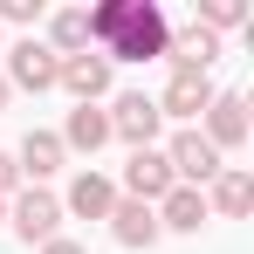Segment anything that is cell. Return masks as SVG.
Listing matches in <instances>:
<instances>
[{"label": "cell", "instance_id": "ac0fdd59", "mask_svg": "<svg viewBox=\"0 0 254 254\" xmlns=\"http://www.w3.org/2000/svg\"><path fill=\"white\" fill-rule=\"evenodd\" d=\"M241 21H248V7H241V0H206V7H199V28H206V35L241 28Z\"/></svg>", "mask_w": 254, "mask_h": 254}, {"label": "cell", "instance_id": "3957f363", "mask_svg": "<svg viewBox=\"0 0 254 254\" xmlns=\"http://www.w3.org/2000/svg\"><path fill=\"white\" fill-rule=\"evenodd\" d=\"M158 96H144V89H130L117 96V110H110V137H124L130 151H151V137H158Z\"/></svg>", "mask_w": 254, "mask_h": 254}, {"label": "cell", "instance_id": "7402d4cb", "mask_svg": "<svg viewBox=\"0 0 254 254\" xmlns=\"http://www.w3.org/2000/svg\"><path fill=\"white\" fill-rule=\"evenodd\" d=\"M0 110H7V76H0Z\"/></svg>", "mask_w": 254, "mask_h": 254}, {"label": "cell", "instance_id": "30bf717a", "mask_svg": "<svg viewBox=\"0 0 254 254\" xmlns=\"http://www.w3.org/2000/svg\"><path fill=\"white\" fill-rule=\"evenodd\" d=\"M55 83L69 89V96H76V103H96V96H103V89H110V62H103V55H62V76H55Z\"/></svg>", "mask_w": 254, "mask_h": 254}, {"label": "cell", "instance_id": "6da1fadb", "mask_svg": "<svg viewBox=\"0 0 254 254\" xmlns=\"http://www.w3.org/2000/svg\"><path fill=\"white\" fill-rule=\"evenodd\" d=\"M165 48H172V21L151 0H130L124 21H117V35H110V48H103V62H151Z\"/></svg>", "mask_w": 254, "mask_h": 254}, {"label": "cell", "instance_id": "44dd1931", "mask_svg": "<svg viewBox=\"0 0 254 254\" xmlns=\"http://www.w3.org/2000/svg\"><path fill=\"white\" fill-rule=\"evenodd\" d=\"M42 254H89V248H76V241H62V234H55V241H48Z\"/></svg>", "mask_w": 254, "mask_h": 254}, {"label": "cell", "instance_id": "e0dca14e", "mask_svg": "<svg viewBox=\"0 0 254 254\" xmlns=\"http://www.w3.org/2000/svg\"><path fill=\"white\" fill-rule=\"evenodd\" d=\"M124 7H130V0H103V7H83V14H89V42H96V48H110L117 21H124Z\"/></svg>", "mask_w": 254, "mask_h": 254}, {"label": "cell", "instance_id": "603a6c76", "mask_svg": "<svg viewBox=\"0 0 254 254\" xmlns=\"http://www.w3.org/2000/svg\"><path fill=\"white\" fill-rule=\"evenodd\" d=\"M0 220H7V199H0Z\"/></svg>", "mask_w": 254, "mask_h": 254}, {"label": "cell", "instance_id": "9a60e30c", "mask_svg": "<svg viewBox=\"0 0 254 254\" xmlns=\"http://www.w3.org/2000/svg\"><path fill=\"white\" fill-rule=\"evenodd\" d=\"M206 206H220L227 220H241V213L254 206V179H248L241 165H220V179H213V199H206Z\"/></svg>", "mask_w": 254, "mask_h": 254}, {"label": "cell", "instance_id": "5bb4252c", "mask_svg": "<svg viewBox=\"0 0 254 254\" xmlns=\"http://www.w3.org/2000/svg\"><path fill=\"white\" fill-rule=\"evenodd\" d=\"M14 165H21L28 179H35V186H42L48 172H62V137H55V130H28V137H21V158H14Z\"/></svg>", "mask_w": 254, "mask_h": 254}, {"label": "cell", "instance_id": "8992f818", "mask_svg": "<svg viewBox=\"0 0 254 254\" xmlns=\"http://www.w3.org/2000/svg\"><path fill=\"white\" fill-rule=\"evenodd\" d=\"M213 103V76L206 69H172L165 96H158V117H206Z\"/></svg>", "mask_w": 254, "mask_h": 254}, {"label": "cell", "instance_id": "277c9868", "mask_svg": "<svg viewBox=\"0 0 254 254\" xmlns=\"http://www.w3.org/2000/svg\"><path fill=\"white\" fill-rule=\"evenodd\" d=\"M7 220H14V234H21L28 248H48V241L62 234V199L35 186V192H21V199H14V213H7Z\"/></svg>", "mask_w": 254, "mask_h": 254}, {"label": "cell", "instance_id": "ffe728a7", "mask_svg": "<svg viewBox=\"0 0 254 254\" xmlns=\"http://www.w3.org/2000/svg\"><path fill=\"white\" fill-rule=\"evenodd\" d=\"M14 186H21V165H14V158H7V151H0V199H7V192H14Z\"/></svg>", "mask_w": 254, "mask_h": 254}, {"label": "cell", "instance_id": "7c38bea8", "mask_svg": "<svg viewBox=\"0 0 254 254\" xmlns=\"http://www.w3.org/2000/svg\"><path fill=\"white\" fill-rule=\"evenodd\" d=\"M103 144H110V110L76 103V110H69V124H62V151H103Z\"/></svg>", "mask_w": 254, "mask_h": 254}, {"label": "cell", "instance_id": "d6986e66", "mask_svg": "<svg viewBox=\"0 0 254 254\" xmlns=\"http://www.w3.org/2000/svg\"><path fill=\"white\" fill-rule=\"evenodd\" d=\"M0 21H14V28H28V21H35V0H0Z\"/></svg>", "mask_w": 254, "mask_h": 254}, {"label": "cell", "instance_id": "5b68a950", "mask_svg": "<svg viewBox=\"0 0 254 254\" xmlns=\"http://www.w3.org/2000/svg\"><path fill=\"white\" fill-rule=\"evenodd\" d=\"M55 76H62V55H55L48 42L28 35V42L7 48V83H21V89H35V96H42V89H55Z\"/></svg>", "mask_w": 254, "mask_h": 254}, {"label": "cell", "instance_id": "ba28073f", "mask_svg": "<svg viewBox=\"0 0 254 254\" xmlns=\"http://www.w3.org/2000/svg\"><path fill=\"white\" fill-rule=\"evenodd\" d=\"M124 186H130V199H144V206H158L172 186V165H165V151H130V165H124Z\"/></svg>", "mask_w": 254, "mask_h": 254}, {"label": "cell", "instance_id": "2e32d148", "mask_svg": "<svg viewBox=\"0 0 254 254\" xmlns=\"http://www.w3.org/2000/svg\"><path fill=\"white\" fill-rule=\"evenodd\" d=\"M48 48H55V55H83L89 48V14L83 7H62V14L48 21Z\"/></svg>", "mask_w": 254, "mask_h": 254}, {"label": "cell", "instance_id": "4fadbf2b", "mask_svg": "<svg viewBox=\"0 0 254 254\" xmlns=\"http://www.w3.org/2000/svg\"><path fill=\"white\" fill-rule=\"evenodd\" d=\"M69 213H83V220H110V206H117V186L103 179V172H76V186H69V199H62Z\"/></svg>", "mask_w": 254, "mask_h": 254}, {"label": "cell", "instance_id": "7a4b0ae2", "mask_svg": "<svg viewBox=\"0 0 254 254\" xmlns=\"http://www.w3.org/2000/svg\"><path fill=\"white\" fill-rule=\"evenodd\" d=\"M165 165H172V179H179V186H192V192H199V186H213V179H220V151H213L199 130H179V137L165 144Z\"/></svg>", "mask_w": 254, "mask_h": 254}, {"label": "cell", "instance_id": "9c48e42d", "mask_svg": "<svg viewBox=\"0 0 254 254\" xmlns=\"http://www.w3.org/2000/svg\"><path fill=\"white\" fill-rule=\"evenodd\" d=\"M206 220H213V206H206V192H192V186H172L158 199V234H199Z\"/></svg>", "mask_w": 254, "mask_h": 254}, {"label": "cell", "instance_id": "52a82bcc", "mask_svg": "<svg viewBox=\"0 0 254 254\" xmlns=\"http://www.w3.org/2000/svg\"><path fill=\"white\" fill-rule=\"evenodd\" d=\"M206 137L213 151H234V144H248V96H213L206 103Z\"/></svg>", "mask_w": 254, "mask_h": 254}, {"label": "cell", "instance_id": "8fae6325", "mask_svg": "<svg viewBox=\"0 0 254 254\" xmlns=\"http://www.w3.org/2000/svg\"><path fill=\"white\" fill-rule=\"evenodd\" d=\"M110 234H117V248H151V241H158V206L117 199V206H110Z\"/></svg>", "mask_w": 254, "mask_h": 254}]
</instances>
